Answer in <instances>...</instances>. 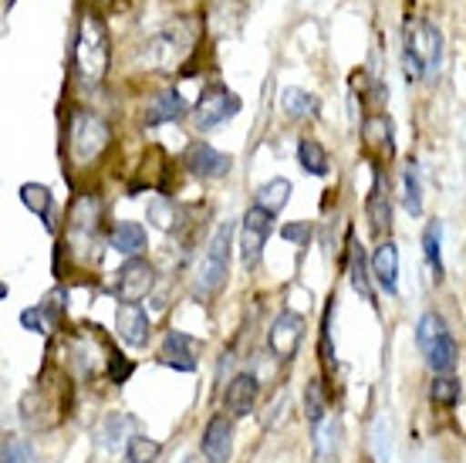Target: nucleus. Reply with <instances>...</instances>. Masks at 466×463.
Listing matches in <instances>:
<instances>
[{
	"mask_svg": "<svg viewBox=\"0 0 466 463\" xmlns=\"http://www.w3.org/2000/svg\"><path fill=\"white\" fill-rule=\"evenodd\" d=\"M112 68V41H108L106 21L95 11L82 14L78 37H75V75L85 88H98Z\"/></svg>",
	"mask_w": 466,
	"mask_h": 463,
	"instance_id": "f257e3e1",
	"label": "nucleus"
},
{
	"mask_svg": "<svg viewBox=\"0 0 466 463\" xmlns=\"http://www.w3.org/2000/svg\"><path fill=\"white\" fill-rule=\"evenodd\" d=\"M402 65L412 85L432 78L443 68V31L426 17H409L402 27Z\"/></svg>",
	"mask_w": 466,
	"mask_h": 463,
	"instance_id": "f03ea898",
	"label": "nucleus"
},
{
	"mask_svg": "<svg viewBox=\"0 0 466 463\" xmlns=\"http://www.w3.org/2000/svg\"><path fill=\"white\" fill-rule=\"evenodd\" d=\"M65 383H68L65 376H55V379L41 376L37 379L35 389L21 399L24 427L45 433V429H55L61 419L68 417V389H65Z\"/></svg>",
	"mask_w": 466,
	"mask_h": 463,
	"instance_id": "7ed1b4c3",
	"label": "nucleus"
},
{
	"mask_svg": "<svg viewBox=\"0 0 466 463\" xmlns=\"http://www.w3.org/2000/svg\"><path fill=\"white\" fill-rule=\"evenodd\" d=\"M108 142H112V129H108V122L98 116V112H88V108H75V112H71L68 156L78 170L92 166V162L108 149Z\"/></svg>",
	"mask_w": 466,
	"mask_h": 463,
	"instance_id": "20e7f679",
	"label": "nucleus"
},
{
	"mask_svg": "<svg viewBox=\"0 0 466 463\" xmlns=\"http://www.w3.org/2000/svg\"><path fill=\"white\" fill-rule=\"evenodd\" d=\"M98 227H102V203L98 197L85 193L71 203L68 210V251L75 257H82L85 264H95L98 261Z\"/></svg>",
	"mask_w": 466,
	"mask_h": 463,
	"instance_id": "39448f33",
	"label": "nucleus"
},
{
	"mask_svg": "<svg viewBox=\"0 0 466 463\" xmlns=\"http://www.w3.org/2000/svg\"><path fill=\"white\" fill-rule=\"evenodd\" d=\"M230 243H233V223H220L213 231L207 251L199 257V271H197V291L203 298H213L217 291L227 284V274H230Z\"/></svg>",
	"mask_w": 466,
	"mask_h": 463,
	"instance_id": "423d86ee",
	"label": "nucleus"
},
{
	"mask_svg": "<svg viewBox=\"0 0 466 463\" xmlns=\"http://www.w3.org/2000/svg\"><path fill=\"white\" fill-rule=\"evenodd\" d=\"M237 112H240V98L227 92L223 85H210V88H203V95L193 105V126L199 132H210V129L230 122Z\"/></svg>",
	"mask_w": 466,
	"mask_h": 463,
	"instance_id": "0eeeda50",
	"label": "nucleus"
},
{
	"mask_svg": "<svg viewBox=\"0 0 466 463\" xmlns=\"http://www.w3.org/2000/svg\"><path fill=\"white\" fill-rule=\"evenodd\" d=\"M274 231V213L254 207L244 213V223H240V261H244L247 271H254L264 257V247H268V237Z\"/></svg>",
	"mask_w": 466,
	"mask_h": 463,
	"instance_id": "6e6552de",
	"label": "nucleus"
},
{
	"mask_svg": "<svg viewBox=\"0 0 466 463\" xmlns=\"http://www.w3.org/2000/svg\"><path fill=\"white\" fill-rule=\"evenodd\" d=\"M156 284V267L146 257H128L116 274V298L118 302H142Z\"/></svg>",
	"mask_w": 466,
	"mask_h": 463,
	"instance_id": "1a4fd4ad",
	"label": "nucleus"
},
{
	"mask_svg": "<svg viewBox=\"0 0 466 463\" xmlns=\"http://www.w3.org/2000/svg\"><path fill=\"white\" fill-rule=\"evenodd\" d=\"M301 338H304V318L298 312H280L274 318L268 332V345L274 352V359L288 362L298 355V348H301Z\"/></svg>",
	"mask_w": 466,
	"mask_h": 463,
	"instance_id": "9d476101",
	"label": "nucleus"
},
{
	"mask_svg": "<svg viewBox=\"0 0 466 463\" xmlns=\"http://www.w3.org/2000/svg\"><path fill=\"white\" fill-rule=\"evenodd\" d=\"M116 332L132 348H142L152 335V322L139 302H122L116 308Z\"/></svg>",
	"mask_w": 466,
	"mask_h": 463,
	"instance_id": "9b49d317",
	"label": "nucleus"
},
{
	"mask_svg": "<svg viewBox=\"0 0 466 463\" xmlns=\"http://www.w3.org/2000/svg\"><path fill=\"white\" fill-rule=\"evenodd\" d=\"M187 166L189 173L199 176V180H220L233 170V156L213 149L210 142H193L187 152Z\"/></svg>",
	"mask_w": 466,
	"mask_h": 463,
	"instance_id": "f8f14e48",
	"label": "nucleus"
},
{
	"mask_svg": "<svg viewBox=\"0 0 466 463\" xmlns=\"http://www.w3.org/2000/svg\"><path fill=\"white\" fill-rule=\"evenodd\" d=\"M199 450L207 457V463H230L233 457V423L223 413L210 417L207 429H203V440H199Z\"/></svg>",
	"mask_w": 466,
	"mask_h": 463,
	"instance_id": "ddd939ff",
	"label": "nucleus"
},
{
	"mask_svg": "<svg viewBox=\"0 0 466 463\" xmlns=\"http://www.w3.org/2000/svg\"><path fill=\"white\" fill-rule=\"evenodd\" d=\"M257 396H260V383L250 372H237L227 389H223V406L230 409V417H250L257 406Z\"/></svg>",
	"mask_w": 466,
	"mask_h": 463,
	"instance_id": "4468645a",
	"label": "nucleus"
},
{
	"mask_svg": "<svg viewBox=\"0 0 466 463\" xmlns=\"http://www.w3.org/2000/svg\"><path fill=\"white\" fill-rule=\"evenodd\" d=\"M197 348L199 342L189 338L187 332H166L163 348H159V362L176 372H193L197 369Z\"/></svg>",
	"mask_w": 466,
	"mask_h": 463,
	"instance_id": "2eb2a0df",
	"label": "nucleus"
},
{
	"mask_svg": "<svg viewBox=\"0 0 466 463\" xmlns=\"http://www.w3.org/2000/svg\"><path fill=\"white\" fill-rule=\"evenodd\" d=\"M372 274L375 284L385 291V294H399V247L392 241H382L372 254Z\"/></svg>",
	"mask_w": 466,
	"mask_h": 463,
	"instance_id": "dca6fc26",
	"label": "nucleus"
},
{
	"mask_svg": "<svg viewBox=\"0 0 466 463\" xmlns=\"http://www.w3.org/2000/svg\"><path fill=\"white\" fill-rule=\"evenodd\" d=\"M146 243H149L146 227L136 221H118L116 227H112V233H108V247H112L116 254L126 257V261L128 257H139L142 251H146Z\"/></svg>",
	"mask_w": 466,
	"mask_h": 463,
	"instance_id": "f3484780",
	"label": "nucleus"
},
{
	"mask_svg": "<svg viewBox=\"0 0 466 463\" xmlns=\"http://www.w3.org/2000/svg\"><path fill=\"white\" fill-rule=\"evenodd\" d=\"M187 116V102H183V95L179 88H163V92L152 98L149 105V116H146V126H166V122H179V118Z\"/></svg>",
	"mask_w": 466,
	"mask_h": 463,
	"instance_id": "a211bd4d",
	"label": "nucleus"
},
{
	"mask_svg": "<svg viewBox=\"0 0 466 463\" xmlns=\"http://www.w3.org/2000/svg\"><path fill=\"white\" fill-rule=\"evenodd\" d=\"M351 247V257H349V278H351V288H355V294H359L361 302L375 304V291H372V264H369V257H365V251H361L359 243L349 241Z\"/></svg>",
	"mask_w": 466,
	"mask_h": 463,
	"instance_id": "6ab92c4d",
	"label": "nucleus"
},
{
	"mask_svg": "<svg viewBox=\"0 0 466 463\" xmlns=\"http://www.w3.org/2000/svg\"><path fill=\"white\" fill-rule=\"evenodd\" d=\"M17 197H21V203L31 213H35L37 221L45 223L47 231H55V197H51V190H47L45 183H24L21 190H17Z\"/></svg>",
	"mask_w": 466,
	"mask_h": 463,
	"instance_id": "aec40b11",
	"label": "nucleus"
},
{
	"mask_svg": "<svg viewBox=\"0 0 466 463\" xmlns=\"http://www.w3.org/2000/svg\"><path fill=\"white\" fill-rule=\"evenodd\" d=\"M291 180H284V176H274V180H268L264 186H257V197L254 203L260 210H268V213H274L278 217L280 210L291 203Z\"/></svg>",
	"mask_w": 466,
	"mask_h": 463,
	"instance_id": "412c9836",
	"label": "nucleus"
},
{
	"mask_svg": "<svg viewBox=\"0 0 466 463\" xmlns=\"http://www.w3.org/2000/svg\"><path fill=\"white\" fill-rule=\"evenodd\" d=\"M402 210L409 217L422 213V183H420V162L406 159L402 162Z\"/></svg>",
	"mask_w": 466,
	"mask_h": 463,
	"instance_id": "4be33fe9",
	"label": "nucleus"
},
{
	"mask_svg": "<svg viewBox=\"0 0 466 463\" xmlns=\"http://www.w3.org/2000/svg\"><path fill=\"white\" fill-rule=\"evenodd\" d=\"M280 105H284V112L291 118H318V112H321L318 95L304 92V88H294V85L280 92Z\"/></svg>",
	"mask_w": 466,
	"mask_h": 463,
	"instance_id": "5701e85b",
	"label": "nucleus"
},
{
	"mask_svg": "<svg viewBox=\"0 0 466 463\" xmlns=\"http://www.w3.org/2000/svg\"><path fill=\"white\" fill-rule=\"evenodd\" d=\"M422 254H426V264L432 271V281H443V227H440V221L426 223V231H422Z\"/></svg>",
	"mask_w": 466,
	"mask_h": 463,
	"instance_id": "b1692460",
	"label": "nucleus"
},
{
	"mask_svg": "<svg viewBox=\"0 0 466 463\" xmlns=\"http://www.w3.org/2000/svg\"><path fill=\"white\" fill-rule=\"evenodd\" d=\"M369 221H372V231L375 233H385L392 231V203H389V193L382 190V180L375 176L372 183V193H369Z\"/></svg>",
	"mask_w": 466,
	"mask_h": 463,
	"instance_id": "393cba45",
	"label": "nucleus"
},
{
	"mask_svg": "<svg viewBox=\"0 0 466 463\" xmlns=\"http://www.w3.org/2000/svg\"><path fill=\"white\" fill-rule=\"evenodd\" d=\"M298 162L308 176H328L331 173V159H328V149L318 139H301L298 142Z\"/></svg>",
	"mask_w": 466,
	"mask_h": 463,
	"instance_id": "a878e982",
	"label": "nucleus"
},
{
	"mask_svg": "<svg viewBox=\"0 0 466 463\" xmlns=\"http://www.w3.org/2000/svg\"><path fill=\"white\" fill-rule=\"evenodd\" d=\"M361 136H365V142L369 146H379L382 152H389L392 156V149H396V142H392V122H389V116H369L365 122H361Z\"/></svg>",
	"mask_w": 466,
	"mask_h": 463,
	"instance_id": "bb28decb",
	"label": "nucleus"
},
{
	"mask_svg": "<svg viewBox=\"0 0 466 463\" xmlns=\"http://www.w3.org/2000/svg\"><path fill=\"white\" fill-rule=\"evenodd\" d=\"M446 335H450V328H446V322L436 312H426L420 318V324H416V342H420L422 355H426V352H432V348L440 345Z\"/></svg>",
	"mask_w": 466,
	"mask_h": 463,
	"instance_id": "cd10ccee",
	"label": "nucleus"
},
{
	"mask_svg": "<svg viewBox=\"0 0 466 463\" xmlns=\"http://www.w3.org/2000/svg\"><path fill=\"white\" fill-rule=\"evenodd\" d=\"M339 437H341V423L335 417H328L325 423L315 427V453L318 460L328 463L335 453H339Z\"/></svg>",
	"mask_w": 466,
	"mask_h": 463,
	"instance_id": "c85d7f7f",
	"label": "nucleus"
},
{
	"mask_svg": "<svg viewBox=\"0 0 466 463\" xmlns=\"http://www.w3.org/2000/svg\"><path fill=\"white\" fill-rule=\"evenodd\" d=\"M159 453H163V443L142 437V433H132L126 443V463H156Z\"/></svg>",
	"mask_w": 466,
	"mask_h": 463,
	"instance_id": "c756f323",
	"label": "nucleus"
},
{
	"mask_svg": "<svg viewBox=\"0 0 466 463\" xmlns=\"http://www.w3.org/2000/svg\"><path fill=\"white\" fill-rule=\"evenodd\" d=\"M304 417H308L311 429L328 419V399H325V386H321V379H311L308 389H304Z\"/></svg>",
	"mask_w": 466,
	"mask_h": 463,
	"instance_id": "7c9ffc66",
	"label": "nucleus"
},
{
	"mask_svg": "<svg viewBox=\"0 0 466 463\" xmlns=\"http://www.w3.org/2000/svg\"><path fill=\"white\" fill-rule=\"evenodd\" d=\"M430 399L436 406H443V409H450V406L460 403V383H456L453 372H446V376H436V379H432Z\"/></svg>",
	"mask_w": 466,
	"mask_h": 463,
	"instance_id": "2f4dec72",
	"label": "nucleus"
},
{
	"mask_svg": "<svg viewBox=\"0 0 466 463\" xmlns=\"http://www.w3.org/2000/svg\"><path fill=\"white\" fill-rule=\"evenodd\" d=\"M0 463H37L31 443L21 440V437H4V447H0Z\"/></svg>",
	"mask_w": 466,
	"mask_h": 463,
	"instance_id": "473e14b6",
	"label": "nucleus"
},
{
	"mask_svg": "<svg viewBox=\"0 0 466 463\" xmlns=\"http://www.w3.org/2000/svg\"><path fill=\"white\" fill-rule=\"evenodd\" d=\"M21 328L35 332V335H47V332L55 328V322H51V314H47L41 304H35V308H24L21 312Z\"/></svg>",
	"mask_w": 466,
	"mask_h": 463,
	"instance_id": "72a5a7b5",
	"label": "nucleus"
},
{
	"mask_svg": "<svg viewBox=\"0 0 466 463\" xmlns=\"http://www.w3.org/2000/svg\"><path fill=\"white\" fill-rule=\"evenodd\" d=\"M128 423H132L128 417H108L106 429H102V443H106V450H118V443L126 440V437H122V427H128Z\"/></svg>",
	"mask_w": 466,
	"mask_h": 463,
	"instance_id": "f704fd0d",
	"label": "nucleus"
},
{
	"mask_svg": "<svg viewBox=\"0 0 466 463\" xmlns=\"http://www.w3.org/2000/svg\"><path fill=\"white\" fill-rule=\"evenodd\" d=\"M132 369H136V365H132L128 359H122V355H108V379H112V383L122 386L128 376H132Z\"/></svg>",
	"mask_w": 466,
	"mask_h": 463,
	"instance_id": "c9c22d12",
	"label": "nucleus"
},
{
	"mask_svg": "<svg viewBox=\"0 0 466 463\" xmlns=\"http://www.w3.org/2000/svg\"><path fill=\"white\" fill-rule=\"evenodd\" d=\"M280 237H284V241H291V243H301V241L311 237V227H308V221L288 223V227H280Z\"/></svg>",
	"mask_w": 466,
	"mask_h": 463,
	"instance_id": "e433bc0d",
	"label": "nucleus"
},
{
	"mask_svg": "<svg viewBox=\"0 0 466 463\" xmlns=\"http://www.w3.org/2000/svg\"><path fill=\"white\" fill-rule=\"evenodd\" d=\"M166 207H169L166 200H156V203H152V207H149V213H152V217H156V223H159L163 231H169V227H173L176 221H173V210L166 213Z\"/></svg>",
	"mask_w": 466,
	"mask_h": 463,
	"instance_id": "4c0bfd02",
	"label": "nucleus"
},
{
	"mask_svg": "<svg viewBox=\"0 0 466 463\" xmlns=\"http://www.w3.org/2000/svg\"><path fill=\"white\" fill-rule=\"evenodd\" d=\"M4 4H7V11H11V7H14V4H17V0H4Z\"/></svg>",
	"mask_w": 466,
	"mask_h": 463,
	"instance_id": "58836bf2",
	"label": "nucleus"
},
{
	"mask_svg": "<svg viewBox=\"0 0 466 463\" xmlns=\"http://www.w3.org/2000/svg\"><path fill=\"white\" fill-rule=\"evenodd\" d=\"M102 4H112V0H102Z\"/></svg>",
	"mask_w": 466,
	"mask_h": 463,
	"instance_id": "ea45409f",
	"label": "nucleus"
},
{
	"mask_svg": "<svg viewBox=\"0 0 466 463\" xmlns=\"http://www.w3.org/2000/svg\"><path fill=\"white\" fill-rule=\"evenodd\" d=\"M187 463H193V460H187Z\"/></svg>",
	"mask_w": 466,
	"mask_h": 463,
	"instance_id": "a19ab883",
	"label": "nucleus"
}]
</instances>
